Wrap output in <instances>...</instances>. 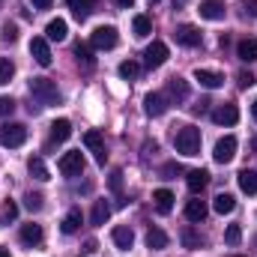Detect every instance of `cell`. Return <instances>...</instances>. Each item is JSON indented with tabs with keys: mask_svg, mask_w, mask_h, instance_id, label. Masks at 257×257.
<instances>
[{
	"mask_svg": "<svg viewBox=\"0 0 257 257\" xmlns=\"http://www.w3.org/2000/svg\"><path fill=\"white\" fill-rule=\"evenodd\" d=\"M30 96L36 99L39 108H48V105H60V90L51 78H30Z\"/></svg>",
	"mask_w": 257,
	"mask_h": 257,
	"instance_id": "6da1fadb",
	"label": "cell"
},
{
	"mask_svg": "<svg viewBox=\"0 0 257 257\" xmlns=\"http://www.w3.org/2000/svg\"><path fill=\"white\" fill-rule=\"evenodd\" d=\"M174 147H177V153H183V156H197V153H200V128L183 126L177 132V138H174Z\"/></svg>",
	"mask_w": 257,
	"mask_h": 257,
	"instance_id": "7a4b0ae2",
	"label": "cell"
},
{
	"mask_svg": "<svg viewBox=\"0 0 257 257\" xmlns=\"http://www.w3.org/2000/svg\"><path fill=\"white\" fill-rule=\"evenodd\" d=\"M27 141V128L21 123H0V147H21Z\"/></svg>",
	"mask_w": 257,
	"mask_h": 257,
	"instance_id": "3957f363",
	"label": "cell"
},
{
	"mask_svg": "<svg viewBox=\"0 0 257 257\" xmlns=\"http://www.w3.org/2000/svg\"><path fill=\"white\" fill-rule=\"evenodd\" d=\"M117 42H120V36H117L114 27H96L93 36H90V45L99 48V51H111V48H117Z\"/></svg>",
	"mask_w": 257,
	"mask_h": 257,
	"instance_id": "277c9868",
	"label": "cell"
},
{
	"mask_svg": "<svg viewBox=\"0 0 257 257\" xmlns=\"http://www.w3.org/2000/svg\"><path fill=\"white\" fill-rule=\"evenodd\" d=\"M57 168H60L63 177H81V171H84V156H81V150L63 153L60 162H57Z\"/></svg>",
	"mask_w": 257,
	"mask_h": 257,
	"instance_id": "5b68a950",
	"label": "cell"
},
{
	"mask_svg": "<svg viewBox=\"0 0 257 257\" xmlns=\"http://www.w3.org/2000/svg\"><path fill=\"white\" fill-rule=\"evenodd\" d=\"M165 99H168L171 105H183V102L189 99V81H183V78H171L168 87H165Z\"/></svg>",
	"mask_w": 257,
	"mask_h": 257,
	"instance_id": "8992f818",
	"label": "cell"
},
{
	"mask_svg": "<svg viewBox=\"0 0 257 257\" xmlns=\"http://www.w3.org/2000/svg\"><path fill=\"white\" fill-rule=\"evenodd\" d=\"M84 144H87V150L96 156V165H105V162H108V150H105L102 132H87V135H84Z\"/></svg>",
	"mask_w": 257,
	"mask_h": 257,
	"instance_id": "52a82bcc",
	"label": "cell"
},
{
	"mask_svg": "<svg viewBox=\"0 0 257 257\" xmlns=\"http://www.w3.org/2000/svg\"><path fill=\"white\" fill-rule=\"evenodd\" d=\"M30 54H33V60L39 66H48L54 63V57H51V48H48V39L45 36H33V42H30Z\"/></svg>",
	"mask_w": 257,
	"mask_h": 257,
	"instance_id": "ba28073f",
	"label": "cell"
},
{
	"mask_svg": "<svg viewBox=\"0 0 257 257\" xmlns=\"http://www.w3.org/2000/svg\"><path fill=\"white\" fill-rule=\"evenodd\" d=\"M165 60H168V45H165V42H159V39H156V42H150V45H147V51H144V63L150 66V69H159Z\"/></svg>",
	"mask_w": 257,
	"mask_h": 257,
	"instance_id": "9c48e42d",
	"label": "cell"
},
{
	"mask_svg": "<svg viewBox=\"0 0 257 257\" xmlns=\"http://www.w3.org/2000/svg\"><path fill=\"white\" fill-rule=\"evenodd\" d=\"M233 156H236V138H233V135H227V138H221V141L215 144L212 159H215L218 165H227V162H233Z\"/></svg>",
	"mask_w": 257,
	"mask_h": 257,
	"instance_id": "30bf717a",
	"label": "cell"
},
{
	"mask_svg": "<svg viewBox=\"0 0 257 257\" xmlns=\"http://www.w3.org/2000/svg\"><path fill=\"white\" fill-rule=\"evenodd\" d=\"M194 81L200 87H206V90H218L224 84V75L215 72V69H194Z\"/></svg>",
	"mask_w": 257,
	"mask_h": 257,
	"instance_id": "8fae6325",
	"label": "cell"
},
{
	"mask_svg": "<svg viewBox=\"0 0 257 257\" xmlns=\"http://www.w3.org/2000/svg\"><path fill=\"white\" fill-rule=\"evenodd\" d=\"M168 99H165V93H147L144 96V111L150 114V117H162L165 111H168Z\"/></svg>",
	"mask_w": 257,
	"mask_h": 257,
	"instance_id": "7c38bea8",
	"label": "cell"
},
{
	"mask_svg": "<svg viewBox=\"0 0 257 257\" xmlns=\"http://www.w3.org/2000/svg\"><path fill=\"white\" fill-rule=\"evenodd\" d=\"M174 39H177L183 48H197V45H200V30L192 27V24H180L177 33H174Z\"/></svg>",
	"mask_w": 257,
	"mask_h": 257,
	"instance_id": "4fadbf2b",
	"label": "cell"
},
{
	"mask_svg": "<svg viewBox=\"0 0 257 257\" xmlns=\"http://www.w3.org/2000/svg\"><path fill=\"white\" fill-rule=\"evenodd\" d=\"M236 120H239L236 105H218V108L212 111V123H215V126H236Z\"/></svg>",
	"mask_w": 257,
	"mask_h": 257,
	"instance_id": "5bb4252c",
	"label": "cell"
},
{
	"mask_svg": "<svg viewBox=\"0 0 257 257\" xmlns=\"http://www.w3.org/2000/svg\"><path fill=\"white\" fill-rule=\"evenodd\" d=\"M206 183H209V174L203 171V168H197V171H189L186 174V186H189V192L192 194H200L206 189Z\"/></svg>",
	"mask_w": 257,
	"mask_h": 257,
	"instance_id": "9a60e30c",
	"label": "cell"
},
{
	"mask_svg": "<svg viewBox=\"0 0 257 257\" xmlns=\"http://www.w3.org/2000/svg\"><path fill=\"white\" fill-rule=\"evenodd\" d=\"M200 18H206V21H221V18H224V3H221V0H203V3H200Z\"/></svg>",
	"mask_w": 257,
	"mask_h": 257,
	"instance_id": "2e32d148",
	"label": "cell"
},
{
	"mask_svg": "<svg viewBox=\"0 0 257 257\" xmlns=\"http://www.w3.org/2000/svg\"><path fill=\"white\" fill-rule=\"evenodd\" d=\"M69 135H72V123H69V120H57V123H51V138H48V147H57V144L69 141Z\"/></svg>",
	"mask_w": 257,
	"mask_h": 257,
	"instance_id": "e0dca14e",
	"label": "cell"
},
{
	"mask_svg": "<svg viewBox=\"0 0 257 257\" xmlns=\"http://www.w3.org/2000/svg\"><path fill=\"white\" fill-rule=\"evenodd\" d=\"M66 33H69V27H66L63 18H54V21H48V27H45V39H48V42H63Z\"/></svg>",
	"mask_w": 257,
	"mask_h": 257,
	"instance_id": "ac0fdd59",
	"label": "cell"
},
{
	"mask_svg": "<svg viewBox=\"0 0 257 257\" xmlns=\"http://www.w3.org/2000/svg\"><path fill=\"white\" fill-rule=\"evenodd\" d=\"M72 51H75V60L84 66V69H93V66H96V57H93V45H87V42H78Z\"/></svg>",
	"mask_w": 257,
	"mask_h": 257,
	"instance_id": "d6986e66",
	"label": "cell"
},
{
	"mask_svg": "<svg viewBox=\"0 0 257 257\" xmlns=\"http://www.w3.org/2000/svg\"><path fill=\"white\" fill-rule=\"evenodd\" d=\"M236 57H239L242 63H254L257 60V39H242V42L236 45Z\"/></svg>",
	"mask_w": 257,
	"mask_h": 257,
	"instance_id": "ffe728a7",
	"label": "cell"
},
{
	"mask_svg": "<svg viewBox=\"0 0 257 257\" xmlns=\"http://www.w3.org/2000/svg\"><path fill=\"white\" fill-rule=\"evenodd\" d=\"M111 239H114V245H117L120 251H128L132 242H135V233H132V227H114Z\"/></svg>",
	"mask_w": 257,
	"mask_h": 257,
	"instance_id": "44dd1931",
	"label": "cell"
},
{
	"mask_svg": "<svg viewBox=\"0 0 257 257\" xmlns=\"http://www.w3.org/2000/svg\"><path fill=\"white\" fill-rule=\"evenodd\" d=\"M42 236H45V233H42V227H39V224H24V227H21V242H24V245H30V248H33V245H39V242H42Z\"/></svg>",
	"mask_w": 257,
	"mask_h": 257,
	"instance_id": "7402d4cb",
	"label": "cell"
},
{
	"mask_svg": "<svg viewBox=\"0 0 257 257\" xmlns=\"http://www.w3.org/2000/svg\"><path fill=\"white\" fill-rule=\"evenodd\" d=\"M147 248H153V251L168 248V233L159 230V227H150V230H147Z\"/></svg>",
	"mask_w": 257,
	"mask_h": 257,
	"instance_id": "603a6c76",
	"label": "cell"
},
{
	"mask_svg": "<svg viewBox=\"0 0 257 257\" xmlns=\"http://www.w3.org/2000/svg\"><path fill=\"white\" fill-rule=\"evenodd\" d=\"M206 212H209V209H206V203H203V200H197V197L186 203V218L194 221V224H197V221H203V218H206Z\"/></svg>",
	"mask_w": 257,
	"mask_h": 257,
	"instance_id": "cb8c5ba5",
	"label": "cell"
},
{
	"mask_svg": "<svg viewBox=\"0 0 257 257\" xmlns=\"http://www.w3.org/2000/svg\"><path fill=\"white\" fill-rule=\"evenodd\" d=\"M108 218H111V206H108L105 200H96V203H93V212H90V224L99 227V224H105Z\"/></svg>",
	"mask_w": 257,
	"mask_h": 257,
	"instance_id": "d4e9b609",
	"label": "cell"
},
{
	"mask_svg": "<svg viewBox=\"0 0 257 257\" xmlns=\"http://www.w3.org/2000/svg\"><path fill=\"white\" fill-rule=\"evenodd\" d=\"M153 200H156V209L162 215H168L174 209V192H168V189H159V192L153 194Z\"/></svg>",
	"mask_w": 257,
	"mask_h": 257,
	"instance_id": "484cf974",
	"label": "cell"
},
{
	"mask_svg": "<svg viewBox=\"0 0 257 257\" xmlns=\"http://www.w3.org/2000/svg\"><path fill=\"white\" fill-rule=\"evenodd\" d=\"M69 9H72V15H75L78 21H84V18L96 9V0H69Z\"/></svg>",
	"mask_w": 257,
	"mask_h": 257,
	"instance_id": "4316f807",
	"label": "cell"
},
{
	"mask_svg": "<svg viewBox=\"0 0 257 257\" xmlns=\"http://www.w3.org/2000/svg\"><path fill=\"white\" fill-rule=\"evenodd\" d=\"M233 206H236V200H233V194H227V192L215 194V200H212V209H215L218 215H227V212H233Z\"/></svg>",
	"mask_w": 257,
	"mask_h": 257,
	"instance_id": "83f0119b",
	"label": "cell"
},
{
	"mask_svg": "<svg viewBox=\"0 0 257 257\" xmlns=\"http://www.w3.org/2000/svg\"><path fill=\"white\" fill-rule=\"evenodd\" d=\"M81 221H84V215H81V209L75 206V209H69V212H66V218H63V224H60V230H63V233H75V230L81 227Z\"/></svg>",
	"mask_w": 257,
	"mask_h": 257,
	"instance_id": "f1b7e54d",
	"label": "cell"
},
{
	"mask_svg": "<svg viewBox=\"0 0 257 257\" xmlns=\"http://www.w3.org/2000/svg\"><path fill=\"white\" fill-rule=\"evenodd\" d=\"M236 180H239V189L245 194H257V171H248L245 168V171H239Z\"/></svg>",
	"mask_w": 257,
	"mask_h": 257,
	"instance_id": "f546056e",
	"label": "cell"
},
{
	"mask_svg": "<svg viewBox=\"0 0 257 257\" xmlns=\"http://www.w3.org/2000/svg\"><path fill=\"white\" fill-rule=\"evenodd\" d=\"M132 27H135V36H138V39H147V36L153 33V21H150L147 15H135Z\"/></svg>",
	"mask_w": 257,
	"mask_h": 257,
	"instance_id": "4dcf8cb0",
	"label": "cell"
},
{
	"mask_svg": "<svg viewBox=\"0 0 257 257\" xmlns=\"http://www.w3.org/2000/svg\"><path fill=\"white\" fill-rule=\"evenodd\" d=\"M27 171H30V177H33V180H42V183H45V180H51V177H48V168H45V162H42V159H30V162H27Z\"/></svg>",
	"mask_w": 257,
	"mask_h": 257,
	"instance_id": "1f68e13d",
	"label": "cell"
},
{
	"mask_svg": "<svg viewBox=\"0 0 257 257\" xmlns=\"http://www.w3.org/2000/svg\"><path fill=\"white\" fill-rule=\"evenodd\" d=\"M180 239H183V245H186V248H200V245H203V236H200V233H194L192 227H186V230L180 233Z\"/></svg>",
	"mask_w": 257,
	"mask_h": 257,
	"instance_id": "d6a6232c",
	"label": "cell"
},
{
	"mask_svg": "<svg viewBox=\"0 0 257 257\" xmlns=\"http://www.w3.org/2000/svg\"><path fill=\"white\" fill-rule=\"evenodd\" d=\"M117 72H120V78H126V81H132V78H138V72H141V66L135 63V60H123Z\"/></svg>",
	"mask_w": 257,
	"mask_h": 257,
	"instance_id": "836d02e7",
	"label": "cell"
},
{
	"mask_svg": "<svg viewBox=\"0 0 257 257\" xmlns=\"http://www.w3.org/2000/svg\"><path fill=\"white\" fill-rule=\"evenodd\" d=\"M12 75H15V66H12V60L0 57V87H3V84H9V81H12Z\"/></svg>",
	"mask_w": 257,
	"mask_h": 257,
	"instance_id": "e575fe53",
	"label": "cell"
},
{
	"mask_svg": "<svg viewBox=\"0 0 257 257\" xmlns=\"http://www.w3.org/2000/svg\"><path fill=\"white\" fill-rule=\"evenodd\" d=\"M24 206H27L30 212H39V209H42V194H39V192H30L27 197H24Z\"/></svg>",
	"mask_w": 257,
	"mask_h": 257,
	"instance_id": "d590c367",
	"label": "cell"
},
{
	"mask_svg": "<svg viewBox=\"0 0 257 257\" xmlns=\"http://www.w3.org/2000/svg\"><path fill=\"white\" fill-rule=\"evenodd\" d=\"M224 239H227V245H239V239H242L239 224H230V227H227V233H224Z\"/></svg>",
	"mask_w": 257,
	"mask_h": 257,
	"instance_id": "8d00e7d4",
	"label": "cell"
},
{
	"mask_svg": "<svg viewBox=\"0 0 257 257\" xmlns=\"http://www.w3.org/2000/svg\"><path fill=\"white\" fill-rule=\"evenodd\" d=\"M108 186H111V192L114 194H120V189H123V171H114L111 180H108Z\"/></svg>",
	"mask_w": 257,
	"mask_h": 257,
	"instance_id": "74e56055",
	"label": "cell"
},
{
	"mask_svg": "<svg viewBox=\"0 0 257 257\" xmlns=\"http://www.w3.org/2000/svg\"><path fill=\"white\" fill-rule=\"evenodd\" d=\"M12 111H15V102L9 96H0V117H9Z\"/></svg>",
	"mask_w": 257,
	"mask_h": 257,
	"instance_id": "f35d334b",
	"label": "cell"
},
{
	"mask_svg": "<svg viewBox=\"0 0 257 257\" xmlns=\"http://www.w3.org/2000/svg\"><path fill=\"white\" fill-rule=\"evenodd\" d=\"M3 39H6V42H15V39H18V27H15V24H6V27H3Z\"/></svg>",
	"mask_w": 257,
	"mask_h": 257,
	"instance_id": "ab89813d",
	"label": "cell"
},
{
	"mask_svg": "<svg viewBox=\"0 0 257 257\" xmlns=\"http://www.w3.org/2000/svg\"><path fill=\"white\" fill-rule=\"evenodd\" d=\"M236 84H239V87H251V84H254V75H251V72H239V75H236Z\"/></svg>",
	"mask_w": 257,
	"mask_h": 257,
	"instance_id": "60d3db41",
	"label": "cell"
},
{
	"mask_svg": "<svg viewBox=\"0 0 257 257\" xmlns=\"http://www.w3.org/2000/svg\"><path fill=\"white\" fill-rule=\"evenodd\" d=\"M15 215H18V206H15V203H6V209H3V215H0V224L9 221V218H15Z\"/></svg>",
	"mask_w": 257,
	"mask_h": 257,
	"instance_id": "b9f144b4",
	"label": "cell"
},
{
	"mask_svg": "<svg viewBox=\"0 0 257 257\" xmlns=\"http://www.w3.org/2000/svg\"><path fill=\"white\" fill-rule=\"evenodd\" d=\"M162 174H165V180H174V177L180 174V165H174V162H171V165H165V168H162Z\"/></svg>",
	"mask_w": 257,
	"mask_h": 257,
	"instance_id": "7bdbcfd3",
	"label": "cell"
},
{
	"mask_svg": "<svg viewBox=\"0 0 257 257\" xmlns=\"http://www.w3.org/2000/svg\"><path fill=\"white\" fill-rule=\"evenodd\" d=\"M242 9L248 18H257V0H242Z\"/></svg>",
	"mask_w": 257,
	"mask_h": 257,
	"instance_id": "ee69618b",
	"label": "cell"
},
{
	"mask_svg": "<svg viewBox=\"0 0 257 257\" xmlns=\"http://www.w3.org/2000/svg\"><path fill=\"white\" fill-rule=\"evenodd\" d=\"M51 3H54V0H33L36 9H51Z\"/></svg>",
	"mask_w": 257,
	"mask_h": 257,
	"instance_id": "f6af8a7d",
	"label": "cell"
},
{
	"mask_svg": "<svg viewBox=\"0 0 257 257\" xmlns=\"http://www.w3.org/2000/svg\"><path fill=\"white\" fill-rule=\"evenodd\" d=\"M114 3H117V6H120V9H128V6H132V3H135V0H114Z\"/></svg>",
	"mask_w": 257,
	"mask_h": 257,
	"instance_id": "bcb514c9",
	"label": "cell"
},
{
	"mask_svg": "<svg viewBox=\"0 0 257 257\" xmlns=\"http://www.w3.org/2000/svg\"><path fill=\"white\" fill-rule=\"evenodd\" d=\"M251 117H254V120H257V99H254V102H251Z\"/></svg>",
	"mask_w": 257,
	"mask_h": 257,
	"instance_id": "7dc6e473",
	"label": "cell"
},
{
	"mask_svg": "<svg viewBox=\"0 0 257 257\" xmlns=\"http://www.w3.org/2000/svg\"><path fill=\"white\" fill-rule=\"evenodd\" d=\"M0 257H9V251H6V248H0Z\"/></svg>",
	"mask_w": 257,
	"mask_h": 257,
	"instance_id": "c3c4849f",
	"label": "cell"
},
{
	"mask_svg": "<svg viewBox=\"0 0 257 257\" xmlns=\"http://www.w3.org/2000/svg\"><path fill=\"white\" fill-rule=\"evenodd\" d=\"M251 150H254V153H257V138H254V141H251Z\"/></svg>",
	"mask_w": 257,
	"mask_h": 257,
	"instance_id": "681fc988",
	"label": "cell"
},
{
	"mask_svg": "<svg viewBox=\"0 0 257 257\" xmlns=\"http://www.w3.org/2000/svg\"><path fill=\"white\" fill-rule=\"evenodd\" d=\"M150 3H159V0H150Z\"/></svg>",
	"mask_w": 257,
	"mask_h": 257,
	"instance_id": "f907efd6",
	"label": "cell"
},
{
	"mask_svg": "<svg viewBox=\"0 0 257 257\" xmlns=\"http://www.w3.org/2000/svg\"><path fill=\"white\" fill-rule=\"evenodd\" d=\"M236 257H245V254H236Z\"/></svg>",
	"mask_w": 257,
	"mask_h": 257,
	"instance_id": "816d5d0a",
	"label": "cell"
},
{
	"mask_svg": "<svg viewBox=\"0 0 257 257\" xmlns=\"http://www.w3.org/2000/svg\"><path fill=\"white\" fill-rule=\"evenodd\" d=\"M0 6H3V0H0Z\"/></svg>",
	"mask_w": 257,
	"mask_h": 257,
	"instance_id": "f5cc1de1",
	"label": "cell"
}]
</instances>
